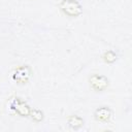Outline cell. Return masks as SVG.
<instances>
[{
  "label": "cell",
  "instance_id": "4",
  "mask_svg": "<svg viewBox=\"0 0 132 132\" xmlns=\"http://www.w3.org/2000/svg\"><path fill=\"white\" fill-rule=\"evenodd\" d=\"M94 117L99 122H108L111 118V110L106 106H101L95 110Z\"/></svg>",
  "mask_w": 132,
  "mask_h": 132
},
{
  "label": "cell",
  "instance_id": "7",
  "mask_svg": "<svg viewBox=\"0 0 132 132\" xmlns=\"http://www.w3.org/2000/svg\"><path fill=\"white\" fill-rule=\"evenodd\" d=\"M102 60L105 63H112L117 60V55L112 51H107L102 55Z\"/></svg>",
  "mask_w": 132,
  "mask_h": 132
},
{
  "label": "cell",
  "instance_id": "5",
  "mask_svg": "<svg viewBox=\"0 0 132 132\" xmlns=\"http://www.w3.org/2000/svg\"><path fill=\"white\" fill-rule=\"evenodd\" d=\"M16 100L14 101V103L12 104V106L14 107L16 113L22 114V116H29L30 114V108L29 106L20 98H15Z\"/></svg>",
  "mask_w": 132,
  "mask_h": 132
},
{
  "label": "cell",
  "instance_id": "3",
  "mask_svg": "<svg viewBox=\"0 0 132 132\" xmlns=\"http://www.w3.org/2000/svg\"><path fill=\"white\" fill-rule=\"evenodd\" d=\"M89 81H90L91 88L95 91H104L108 88V85H109L108 79L101 74H93L90 77Z\"/></svg>",
  "mask_w": 132,
  "mask_h": 132
},
{
  "label": "cell",
  "instance_id": "8",
  "mask_svg": "<svg viewBox=\"0 0 132 132\" xmlns=\"http://www.w3.org/2000/svg\"><path fill=\"white\" fill-rule=\"evenodd\" d=\"M31 114H32V119L34 121H36V122H39V121L42 120V112L40 110H38V109H33Z\"/></svg>",
  "mask_w": 132,
  "mask_h": 132
},
{
  "label": "cell",
  "instance_id": "2",
  "mask_svg": "<svg viewBox=\"0 0 132 132\" xmlns=\"http://www.w3.org/2000/svg\"><path fill=\"white\" fill-rule=\"evenodd\" d=\"M30 75H31L30 67L27 65H23L14 69L12 73V79L18 84H25L29 80Z\"/></svg>",
  "mask_w": 132,
  "mask_h": 132
},
{
  "label": "cell",
  "instance_id": "6",
  "mask_svg": "<svg viewBox=\"0 0 132 132\" xmlns=\"http://www.w3.org/2000/svg\"><path fill=\"white\" fill-rule=\"evenodd\" d=\"M82 120L77 116H71L68 118V125L72 129H77L82 125Z\"/></svg>",
  "mask_w": 132,
  "mask_h": 132
},
{
  "label": "cell",
  "instance_id": "1",
  "mask_svg": "<svg viewBox=\"0 0 132 132\" xmlns=\"http://www.w3.org/2000/svg\"><path fill=\"white\" fill-rule=\"evenodd\" d=\"M59 7L61 11L69 16H77L81 13V6L77 0H62Z\"/></svg>",
  "mask_w": 132,
  "mask_h": 132
}]
</instances>
